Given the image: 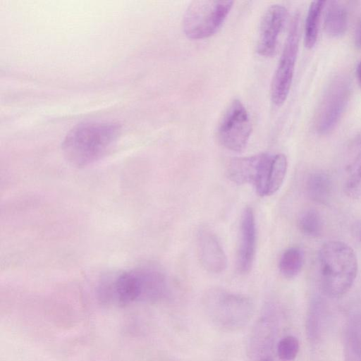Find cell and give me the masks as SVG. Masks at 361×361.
<instances>
[{
	"label": "cell",
	"instance_id": "obj_1",
	"mask_svg": "<svg viewBox=\"0 0 361 361\" xmlns=\"http://www.w3.org/2000/svg\"><path fill=\"white\" fill-rule=\"evenodd\" d=\"M165 274L154 267H141L122 271L101 286V295L121 305L137 302H155L165 297Z\"/></svg>",
	"mask_w": 361,
	"mask_h": 361
},
{
	"label": "cell",
	"instance_id": "obj_2",
	"mask_svg": "<svg viewBox=\"0 0 361 361\" xmlns=\"http://www.w3.org/2000/svg\"><path fill=\"white\" fill-rule=\"evenodd\" d=\"M120 131V127L113 123L80 124L66 135L62 143L63 155L75 166L90 165L102 159L112 149Z\"/></svg>",
	"mask_w": 361,
	"mask_h": 361
},
{
	"label": "cell",
	"instance_id": "obj_3",
	"mask_svg": "<svg viewBox=\"0 0 361 361\" xmlns=\"http://www.w3.org/2000/svg\"><path fill=\"white\" fill-rule=\"evenodd\" d=\"M317 260L322 291L331 298L346 293L357 274V259L354 250L343 242L329 241L320 248Z\"/></svg>",
	"mask_w": 361,
	"mask_h": 361
},
{
	"label": "cell",
	"instance_id": "obj_4",
	"mask_svg": "<svg viewBox=\"0 0 361 361\" xmlns=\"http://www.w3.org/2000/svg\"><path fill=\"white\" fill-rule=\"evenodd\" d=\"M233 1L197 0L187 8L183 19L185 35L191 39H202L215 34L229 13Z\"/></svg>",
	"mask_w": 361,
	"mask_h": 361
},
{
	"label": "cell",
	"instance_id": "obj_5",
	"mask_svg": "<svg viewBox=\"0 0 361 361\" xmlns=\"http://www.w3.org/2000/svg\"><path fill=\"white\" fill-rule=\"evenodd\" d=\"M204 301L209 317L216 326L226 330L243 327L252 315V303L244 295L213 290L207 293Z\"/></svg>",
	"mask_w": 361,
	"mask_h": 361
},
{
	"label": "cell",
	"instance_id": "obj_6",
	"mask_svg": "<svg viewBox=\"0 0 361 361\" xmlns=\"http://www.w3.org/2000/svg\"><path fill=\"white\" fill-rule=\"evenodd\" d=\"M350 83L344 75H337L327 85L318 104L314 127L318 133H329L337 125L350 96Z\"/></svg>",
	"mask_w": 361,
	"mask_h": 361
},
{
	"label": "cell",
	"instance_id": "obj_7",
	"mask_svg": "<svg viewBox=\"0 0 361 361\" xmlns=\"http://www.w3.org/2000/svg\"><path fill=\"white\" fill-rule=\"evenodd\" d=\"M300 16L295 14L290 23L284 47L271 83V99L277 106L283 105L290 89L298 53Z\"/></svg>",
	"mask_w": 361,
	"mask_h": 361
},
{
	"label": "cell",
	"instance_id": "obj_8",
	"mask_svg": "<svg viewBox=\"0 0 361 361\" xmlns=\"http://www.w3.org/2000/svg\"><path fill=\"white\" fill-rule=\"evenodd\" d=\"M252 126L248 113L238 99H233L225 109L218 125L217 137L226 149L243 151L249 141Z\"/></svg>",
	"mask_w": 361,
	"mask_h": 361
},
{
	"label": "cell",
	"instance_id": "obj_9",
	"mask_svg": "<svg viewBox=\"0 0 361 361\" xmlns=\"http://www.w3.org/2000/svg\"><path fill=\"white\" fill-rule=\"evenodd\" d=\"M274 155L268 153L235 157L226 168L228 178L233 183L252 184L257 194L267 196L268 177Z\"/></svg>",
	"mask_w": 361,
	"mask_h": 361
},
{
	"label": "cell",
	"instance_id": "obj_10",
	"mask_svg": "<svg viewBox=\"0 0 361 361\" xmlns=\"http://www.w3.org/2000/svg\"><path fill=\"white\" fill-rule=\"evenodd\" d=\"M287 16L286 8L279 4L271 5L266 10L260 23L257 43V51L260 56L271 57L274 55Z\"/></svg>",
	"mask_w": 361,
	"mask_h": 361
},
{
	"label": "cell",
	"instance_id": "obj_11",
	"mask_svg": "<svg viewBox=\"0 0 361 361\" xmlns=\"http://www.w3.org/2000/svg\"><path fill=\"white\" fill-rule=\"evenodd\" d=\"M257 243V228L255 214L251 207L242 212L237 250V267L240 273L247 274L252 269Z\"/></svg>",
	"mask_w": 361,
	"mask_h": 361
},
{
	"label": "cell",
	"instance_id": "obj_12",
	"mask_svg": "<svg viewBox=\"0 0 361 361\" xmlns=\"http://www.w3.org/2000/svg\"><path fill=\"white\" fill-rule=\"evenodd\" d=\"M197 253L202 266L209 272L219 274L227 267V258L216 235L207 228L197 233Z\"/></svg>",
	"mask_w": 361,
	"mask_h": 361
},
{
	"label": "cell",
	"instance_id": "obj_13",
	"mask_svg": "<svg viewBox=\"0 0 361 361\" xmlns=\"http://www.w3.org/2000/svg\"><path fill=\"white\" fill-rule=\"evenodd\" d=\"M325 4L324 26L326 32L331 37L343 35L348 27V16L345 6L340 1H331Z\"/></svg>",
	"mask_w": 361,
	"mask_h": 361
},
{
	"label": "cell",
	"instance_id": "obj_14",
	"mask_svg": "<svg viewBox=\"0 0 361 361\" xmlns=\"http://www.w3.org/2000/svg\"><path fill=\"white\" fill-rule=\"evenodd\" d=\"M344 361H361V318L354 316L345 327L343 343Z\"/></svg>",
	"mask_w": 361,
	"mask_h": 361
},
{
	"label": "cell",
	"instance_id": "obj_15",
	"mask_svg": "<svg viewBox=\"0 0 361 361\" xmlns=\"http://www.w3.org/2000/svg\"><path fill=\"white\" fill-rule=\"evenodd\" d=\"M325 1H314L309 7L305 25L304 43L307 49H312L316 44L319 34V21Z\"/></svg>",
	"mask_w": 361,
	"mask_h": 361
},
{
	"label": "cell",
	"instance_id": "obj_16",
	"mask_svg": "<svg viewBox=\"0 0 361 361\" xmlns=\"http://www.w3.org/2000/svg\"><path fill=\"white\" fill-rule=\"evenodd\" d=\"M303 263L304 255L301 249L292 247L286 250L281 255L279 267L284 277L292 279L300 273Z\"/></svg>",
	"mask_w": 361,
	"mask_h": 361
},
{
	"label": "cell",
	"instance_id": "obj_17",
	"mask_svg": "<svg viewBox=\"0 0 361 361\" xmlns=\"http://www.w3.org/2000/svg\"><path fill=\"white\" fill-rule=\"evenodd\" d=\"M287 158L283 154L274 155L269 170L267 196L276 193L281 187L287 171Z\"/></svg>",
	"mask_w": 361,
	"mask_h": 361
},
{
	"label": "cell",
	"instance_id": "obj_18",
	"mask_svg": "<svg viewBox=\"0 0 361 361\" xmlns=\"http://www.w3.org/2000/svg\"><path fill=\"white\" fill-rule=\"evenodd\" d=\"M308 195L314 201L324 203L329 199L331 192V182L324 173L312 174L307 181Z\"/></svg>",
	"mask_w": 361,
	"mask_h": 361
},
{
	"label": "cell",
	"instance_id": "obj_19",
	"mask_svg": "<svg viewBox=\"0 0 361 361\" xmlns=\"http://www.w3.org/2000/svg\"><path fill=\"white\" fill-rule=\"evenodd\" d=\"M298 226L303 234L316 237L322 233L323 222L320 214L316 210L309 209L300 214Z\"/></svg>",
	"mask_w": 361,
	"mask_h": 361
},
{
	"label": "cell",
	"instance_id": "obj_20",
	"mask_svg": "<svg viewBox=\"0 0 361 361\" xmlns=\"http://www.w3.org/2000/svg\"><path fill=\"white\" fill-rule=\"evenodd\" d=\"M344 191L352 199L361 197V152L349 168L344 183Z\"/></svg>",
	"mask_w": 361,
	"mask_h": 361
},
{
	"label": "cell",
	"instance_id": "obj_21",
	"mask_svg": "<svg viewBox=\"0 0 361 361\" xmlns=\"http://www.w3.org/2000/svg\"><path fill=\"white\" fill-rule=\"evenodd\" d=\"M299 351V341L293 336H286L281 338L277 345V354L282 361H292Z\"/></svg>",
	"mask_w": 361,
	"mask_h": 361
},
{
	"label": "cell",
	"instance_id": "obj_22",
	"mask_svg": "<svg viewBox=\"0 0 361 361\" xmlns=\"http://www.w3.org/2000/svg\"><path fill=\"white\" fill-rule=\"evenodd\" d=\"M355 44L358 49H361V18L358 21L355 30Z\"/></svg>",
	"mask_w": 361,
	"mask_h": 361
},
{
	"label": "cell",
	"instance_id": "obj_23",
	"mask_svg": "<svg viewBox=\"0 0 361 361\" xmlns=\"http://www.w3.org/2000/svg\"><path fill=\"white\" fill-rule=\"evenodd\" d=\"M356 74H357V78L358 80V83L361 87V61L357 64V66L356 68Z\"/></svg>",
	"mask_w": 361,
	"mask_h": 361
},
{
	"label": "cell",
	"instance_id": "obj_24",
	"mask_svg": "<svg viewBox=\"0 0 361 361\" xmlns=\"http://www.w3.org/2000/svg\"><path fill=\"white\" fill-rule=\"evenodd\" d=\"M357 235L361 240V226L358 228Z\"/></svg>",
	"mask_w": 361,
	"mask_h": 361
}]
</instances>
